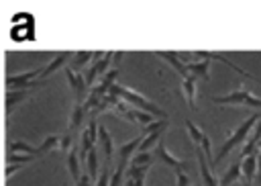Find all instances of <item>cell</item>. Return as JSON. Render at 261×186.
<instances>
[{
	"label": "cell",
	"mask_w": 261,
	"mask_h": 186,
	"mask_svg": "<svg viewBox=\"0 0 261 186\" xmlns=\"http://www.w3.org/2000/svg\"><path fill=\"white\" fill-rule=\"evenodd\" d=\"M243 178V161H234L232 166H228V170L222 174L220 178V186H230L232 182Z\"/></svg>",
	"instance_id": "14"
},
{
	"label": "cell",
	"mask_w": 261,
	"mask_h": 186,
	"mask_svg": "<svg viewBox=\"0 0 261 186\" xmlns=\"http://www.w3.org/2000/svg\"><path fill=\"white\" fill-rule=\"evenodd\" d=\"M155 157H157L159 161H163V166L171 168L173 172H184V170L190 166V161L179 159V157H175L173 153H169V149L165 147V137L157 143V147H155Z\"/></svg>",
	"instance_id": "4"
},
{
	"label": "cell",
	"mask_w": 261,
	"mask_h": 186,
	"mask_svg": "<svg viewBox=\"0 0 261 186\" xmlns=\"http://www.w3.org/2000/svg\"><path fill=\"white\" fill-rule=\"evenodd\" d=\"M190 178L186 176V172H175V186H188Z\"/></svg>",
	"instance_id": "31"
},
{
	"label": "cell",
	"mask_w": 261,
	"mask_h": 186,
	"mask_svg": "<svg viewBox=\"0 0 261 186\" xmlns=\"http://www.w3.org/2000/svg\"><path fill=\"white\" fill-rule=\"evenodd\" d=\"M80 147H75L73 145V149L67 153V170H69V174H71V178H73V182H77L80 178H82V164H80Z\"/></svg>",
	"instance_id": "11"
},
{
	"label": "cell",
	"mask_w": 261,
	"mask_h": 186,
	"mask_svg": "<svg viewBox=\"0 0 261 186\" xmlns=\"http://www.w3.org/2000/svg\"><path fill=\"white\" fill-rule=\"evenodd\" d=\"M155 55L157 57H161L163 61H167V63H171L173 67H175V72L181 76V78H186V76H190V72H188V65L179 59V55H177V51H155Z\"/></svg>",
	"instance_id": "8"
},
{
	"label": "cell",
	"mask_w": 261,
	"mask_h": 186,
	"mask_svg": "<svg viewBox=\"0 0 261 186\" xmlns=\"http://www.w3.org/2000/svg\"><path fill=\"white\" fill-rule=\"evenodd\" d=\"M92 178H90V174H82V178L75 182V186H92Z\"/></svg>",
	"instance_id": "32"
},
{
	"label": "cell",
	"mask_w": 261,
	"mask_h": 186,
	"mask_svg": "<svg viewBox=\"0 0 261 186\" xmlns=\"http://www.w3.org/2000/svg\"><path fill=\"white\" fill-rule=\"evenodd\" d=\"M194 55H196V59H198V57H200V59H208V61H210V59H218V61L226 63L228 67H232L237 74H241V76H245V78H253V80H255V76H251L249 72H245L243 67H239L234 61H230V59H228L226 55H222V53H212V51H196Z\"/></svg>",
	"instance_id": "6"
},
{
	"label": "cell",
	"mask_w": 261,
	"mask_h": 186,
	"mask_svg": "<svg viewBox=\"0 0 261 186\" xmlns=\"http://www.w3.org/2000/svg\"><path fill=\"white\" fill-rule=\"evenodd\" d=\"M208 67H210V61H208V59H196V61L188 63V72H190V76H194L196 80H198V78H202V80H210Z\"/></svg>",
	"instance_id": "13"
},
{
	"label": "cell",
	"mask_w": 261,
	"mask_h": 186,
	"mask_svg": "<svg viewBox=\"0 0 261 186\" xmlns=\"http://www.w3.org/2000/svg\"><path fill=\"white\" fill-rule=\"evenodd\" d=\"M59 149H61L63 153H65V151L69 153V151L73 149V135H71L69 131H67V133L61 137V141H59Z\"/></svg>",
	"instance_id": "29"
},
{
	"label": "cell",
	"mask_w": 261,
	"mask_h": 186,
	"mask_svg": "<svg viewBox=\"0 0 261 186\" xmlns=\"http://www.w3.org/2000/svg\"><path fill=\"white\" fill-rule=\"evenodd\" d=\"M147 172H149V166H130L128 170H126V178H130V180H145L147 178Z\"/></svg>",
	"instance_id": "24"
},
{
	"label": "cell",
	"mask_w": 261,
	"mask_h": 186,
	"mask_svg": "<svg viewBox=\"0 0 261 186\" xmlns=\"http://www.w3.org/2000/svg\"><path fill=\"white\" fill-rule=\"evenodd\" d=\"M122 59V51H116L114 53V67H118V61Z\"/></svg>",
	"instance_id": "33"
},
{
	"label": "cell",
	"mask_w": 261,
	"mask_h": 186,
	"mask_svg": "<svg viewBox=\"0 0 261 186\" xmlns=\"http://www.w3.org/2000/svg\"><path fill=\"white\" fill-rule=\"evenodd\" d=\"M200 149L204 151V155H206V159H208V164H210V168H212V166H214V157H212V143H210V137H208V135L204 137Z\"/></svg>",
	"instance_id": "27"
},
{
	"label": "cell",
	"mask_w": 261,
	"mask_h": 186,
	"mask_svg": "<svg viewBox=\"0 0 261 186\" xmlns=\"http://www.w3.org/2000/svg\"><path fill=\"white\" fill-rule=\"evenodd\" d=\"M110 176H112L110 168H108V166H104V168H102V172H100V176H98V180L94 182V186H110Z\"/></svg>",
	"instance_id": "28"
},
{
	"label": "cell",
	"mask_w": 261,
	"mask_h": 186,
	"mask_svg": "<svg viewBox=\"0 0 261 186\" xmlns=\"http://www.w3.org/2000/svg\"><path fill=\"white\" fill-rule=\"evenodd\" d=\"M245 186H251V184H249V182H245Z\"/></svg>",
	"instance_id": "34"
},
{
	"label": "cell",
	"mask_w": 261,
	"mask_h": 186,
	"mask_svg": "<svg viewBox=\"0 0 261 186\" xmlns=\"http://www.w3.org/2000/svg\"><path fill=\"white\" fill-rule=\"evenodd\" d=\"M196 82L198 80L194 76L181 78V88H184V94H186V100H188L190 110H196Z\"/></svg>",
	"instance_id": "10"
},
{
	"label": "cell",
	"mask_w": 261,
	"mask_h": 186,
	"mask_svg": "<svg viewBox=\"0 0 261 186\" xmlns=\"http://www.w3.org/2000/svg\"><path fill=\"white\" fill-rule=\"evenodd\" d=\"M184 125H186V131L190 133V139L196 143V147H200V145H202V141H204V137H206V135L202 133V129H200L198 125H194L190 119H186V123H184Z\"/></svg>",
	"instance_id": "18"
},
{
	"label": "cell",
	"mask_w": 261,
	"mask_h": 186,
	"mask_svg": "<svg viewBox=\"0 0 261 186\" xmlns=\"http://www.w3.org/2000/svg\"><path fill=\"white\" fill-rule=\"evenodd\" d=\"M86 114H88V110H86V106H84V104H73L71 119H69V129H67L71 135L82 127V121L86 119Z\"/></svg>",
	"instance_id": "15"
},
{
	"label": "cell",
	"mask_w": 261,
	"mask_h": 186,
	"mask_svg": "<svg viewBox=\"0 0 261 186\" xmlns=\"http://www.w3.org/2000/svg\"><path fill=\"white\" fill-rule=\"evenodd\" d=\"M108 94H116V96H120V98H122L124 102H128L133 108L145 110V112H149V114H153V117H159V119H167V112H165L161 106H157L153 100L145 98L143 94H139V92L133 90V88H124V86H120V84H114V86L110 88Z\"/></svg>",
	"instance_id": "2"
},
{
	"label": "cell",
	"mask_w": 261,
	"mask_h": 186,
	"mask_svg": "<svg viewBox=\"0 0 261 186\" xmlns=\"http://www.w3.org/2000/svg\"><path fill=\"white\" fill-rule=\"evenodd\" d=\"M59 141H61V137H57V135H49L37 149H39V155H45L47 151H51V149H55V147H59Z\"/></svg>",
	"instance_id": "23"
},
{
	"label": "cell",
	"mask_w": 261,
	"mask_h": 186,
	"mask_svg": "<svg viewBox=\"0 0 261 186\" xmlns=\"http://www.w3.org/2000/svg\"><path fill=\"white\" fill-rule=\"evenodd\" d=\"M90 59H94V51H75V53H73V57H71L69 67L77 72V69H80L82 65H86Z\"/></svg>",
	"instance_id": "17"
},
{
	"label": "cell",
	"mask_w": 261,
	"mask_h": 186,
	"mask_svg": "<svg viewBox=\"0 0 261 186\" xmlns=\"http://www.w3.org/2000/svg\"><path fill=\"white\" fill-rule=\"evenodd\" d=\"M116 76H118V67H112L108 74H104V76H102L100 84H104V86L112 88V86H114V80H116Z\"/></svg>",
	"instance_id": "30"
},
{
	"label": "cell",
	"mask_w": 261,
	"mask_h": 186,
	"mask_svg": "<svg viewBox=\"0 0 261 186\" xmlns=\"http://www.w3.org/2000/svg\"><path fill=\"white\" fill-rule=\"evenodd\" d=\"M86 164H88V174H90V178L96 182L98 180V151H96V147L88 153V159H86Z\"/></svg>",
	"instance_id": "20"
},
{
	"label": "cell",
	"mask_w": 261,
	"mask_h": 186,
	"mask_svg": "<svg viewBox=\"0 0 261 186\" xmlns=\"http://www.w3.org/2000/svg\"><path fill=\"white\" fill-rule=\"evenodd\" d=\"M98 143H100V147L104 151V157H106L104 166H110L112 153H114V143H112V137H110V133H108V129L104 125H100V129H98Z\"/></svg>",
	"instance_id": "9"
},
{
	"label": "cell",
	"mask_w": 261,
	"mask_h": 186,
	"mask_svg": "<svg viewBox=\"0 0 261 186\" xmlns=\"http://www.w3.org/2000/svg\"><path fill=\"white\" fill-rule=\"evenodd\" d=\"M143 139H145V135H143V133H139V135H137V137H133L130 141L122 143V145L118 147V161H120V164H128V161L133 159V155L139 151V145L143 143Z\"/></svg>",
	"instance_id": "5"
},
{
	"label": "cell",
	"mask_w": 261,
	"mask_h": 186,
	"mask_svg": "<svg viewBox=\"0 0 261 186\" xmlns=\"http://www.w3.org/2000/svg\"><path fill=\"white\" fill-rule=\"evenodd\" d=\"M10 151L12 153H29V155L39 157V149L33 147V145H29V143H24V141H12L10 143Z\"/></svg>",
	"instance_id": "19"
},
{
	"label": "cell",
	"mask_w": 261,
	"mask_h": 186,
	"mask_svg": "<svg viewBox=\"0 0 261 186\" xmlns=\"http://www.w3.org/2000/svg\"><path fill=\"white\" fill-rule=\"evenodd\" d=\"M33 159H35V155H29V153H12V151H8V155H6L8 166H24V164H29Z\"/></svg>",
	"instance_id": "21"
},
{
	"label": "cell",
	"mask_w": 261,
	"mask_h": 186,
	"mask_svg": "<svg viewBox=\"0 0 261 186\" xmlns=\"http://www.w3.org/2000/svg\"><path fill=\"white\" fill-rule=\"evenodd\" d=\"M31 94V90H6V112H12L14 104H20L22 100H27Z\"/></svg>",
	"instance_id": "16"
},
{
	"label": "cell",
	"mask_w": 261,
	"mask_h": 186,
	"mask_svg": "<svg viewBox=\"0 0 261 186\" xmlns=\"http://www.w3.org/2000/svg\"><path fill=\"white\" fill-rule=\"evenodd\" d=\"M124 176H126V164H116V170L112 172V176H110V186H120L122 184V180H124Z\"/></svg>",
	"instance_id": "25"
},
{
	"label": "cell",
	"mask_w": 261,
	"mask_h": 186,
	"mask_svg": "<svg viewBox=\"0 0 261 186\" xmlns=\"http://www.w3.org/2000/svg\"><path fill=\"white\" fill-rule=\"evenodd\" d=\"M135 119H137V123L141 125V129L147 127V125H151V123L155 121L153 114H149V112H145V110H139V108H135Z\"/></svg>",
	"instance_id": "26"
},
{
	"label": "cell",
	"mask_w": 261,
	"mask_h": 186,
	"mask_svg": "<svg viewBox=\"0 0 261 186\" xmlns=\"http://www.w3.org/2000/svg\"><path fill=\"white\" fill-rule=\"evenodd\" d=\"M69 57H73V53H71V51H61V53H57V55H55V57H53V59L43 67V72H41V76H39V84H43V80H45V78H49V76H51V74H55L61 65H65V61H67Z\"/></svg>",
	"instance_id": "7"
},
{
	"label": "cell",
	"mask_w": 261,
	"mask_h": 186,
	"mask_svg": "<svg viewBox=\"0 0 261 186\" xmlns=\"http://www.w3.org/2000/svg\"><path fill=\"white\" fill-rule=\"evenodd\" d=\"M259 119H261V112H255V114H251L249 119H245V121H243V123H241L232 133H230V137L220 145L218 153L214 155V166H212V170H214V168H216V166L226 157V153H228V151H232L234 147H239L243 141H247V139H249V135L253 133V129H255V125H257V121H259Z\"/></svg>",
	"instance_id": "1"
},
{
	"label": "cell",
	"mask_w": 261,
	"mask_h": 186,
	"mask_svg": "<svg viewBox=\"0 0 261 186\" xmlns=\"http://www.w3.org/2000/svg\"><path fill=\"white\" fill-rule=\"evenodd\" d=\"M241 161H243V182L253 184V180H255V172L259 170L257 153H253V155H249V157H241Z\"/></svg>",
	"instance_id": "12"
},
{
	"label": "cell",
	"mask_w": 261,
	"mask_h": 186,
	"mask_svg": "<svg viewBox=\"0 0 261 186\" xmlns=\"http://www.w3.org/2000/svg\"><path fill=\"white\" fill-rule=\"evenodd\" d=\"M153 159H155L153 153H149V151H137L133 155V159H130V166H149L151 168Z\"/></svg>",
	"instance_id": "22"
},
{
	"label": "cell",
	"mask_w": 261,
	"mask_h": 186,
	"mask_svg": "<svg viewBox=\"0 0 261 186\" xmlns=\"http://www.w3.org/2000/svg\"><path fill=\"white\" fill-rule=\"evenodd\" d=\"M65 78H67L69 88H71V92L75 96V104H84L88 100L86 94H88V88H90L88 82H86V76H82V72H75L71 67H65Z\"/></svg>",
	"instance_id": "3"
}]
</instances>
